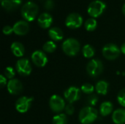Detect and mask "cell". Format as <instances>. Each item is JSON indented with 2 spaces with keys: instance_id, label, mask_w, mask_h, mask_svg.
<instances>
[{
  "instance_id": "6da1fadb",
  "label": "cell",
  "mask_w": 125,
  "mask_h": 124,
  "mask_svg": "<svg viewBox=\"0 0 125 124\" xmlns=\"http://www.w3.org/2000/svg\"><path fill=\"white\" fill-rule=\"evenodd\" d=\"M98 117V111L91 106L82 108L78 115V119L82 124H91L94 122Z\"/></svg>"
},
{
  "instance_id": "7a4b0ae2",
  "label": "cell",
  "mask_w": 125,
  "mask_h": 124,
  "mask_svg": "<svg viewBox=\"0 0 125 124\" xmlns=\"http://www.w3.org/2000/svg\"><path fill=\"white\" fill-rule=\"evenodd\" d=\"M38 11H39L38 6L34 2L29 1L26 2L23 5L21 12L22 17L26 21L31 22L36 18L38 14Z\"/></svg>"
},
{
  "instance_id": "3957f363",
  "label": "cell",
  "mask_w": 125,
  "mask_h": 124,
  "mask_svg": "<svg viewBox=\"0 0 125 124\" xmlns=\"http://www.w3.org/2000/svg\"><path fill=\"white\" fill-rule=\"evenodd\" d=\"M62 48L66 55L69 56H75L79 53L81 45L76 39L68 38L63 42Z\"/></svg>"
},
{
  "instance_id": "277c9868",
  "label": "cell",
  "mask_w": 125,
  "mask_h": 124,
  "mask_svg": "<svg viewBox=\"0 0 125 124\" xmlns=\"http://www.w3.org/2000/svg\"><path fill=\"white\" fill-rule=\"evenodd\" d=\"M106 4L101 0H95L92 1L88 6L87 12L92 18H97L100 16L105 11Z\"/></svg>"
},
{
  "instance_id": "5b68a950",
  "label": "cell",
  "mask_w": 125,
  "mask_h": 124,
  "mask_svg": "<svg viewBox=\"0 0 125 124\" xmlns=\"http://www.w3.org/2000/svg\"><path fill=\"white\" fill-rule=\"evenodd\" d=\"M86 71L90 77H97L103 71V64L99 59H92L87 64Z\"/></svg>"
},
{
  "instance_id": "8992f818",
  "label": "cell",
  "mask_w": 125,
  "mask_h": 124,
  "mask_svg": "<svg viewBox=\"0 0 125 124\" xmlns=\"http://www.w3.org/2000/svg\"><path fill=\"white\" fill-rule=\"evenodd\" d=\"M103 56L110 61L116 59L121 54V49L115 44H107L103 48Z\"/></svg>"
},
{
  "instance_id": "52a82bcc",
  "label": "cell",
  "mask_w": 125,
  "mask_h": 124,
  "mask_svg": "<svg viewBox=\"0 0 125 124\" xmlns=\"http://www.w3.org/2000/svg\"><path fill=\"white\" fill-rule=\"evenodd\" d=\"M49 106L53 112L59 114L65 109L66 104L62 97L58 95H53L50 98Z\"/></svg>"
},
{
  "instance_id": "ba28073f",
  "label": "cell",
  "mask_w": 125,
  "mask_h": 124,
  "mask_svg": "<svg viewBox=\"0 0 125 124\" xmlns=\"http://www.w3.org/2000/svg\"><path fill=\"white\" fill-rule=\"evenodd\" d=\"M15 69L18 73L23 77L29 75L32 70L31 63L27 58H21L18 60L15 64Z\"/></svg>"
},
{
  "instance_id": "9c48e42d",
  "label": "cell",
  "mask_w": 125,
  "mask_h": 124,
  "mask_svg": "<svg viewBox=\"0 0 125 124\" xmlns=\"http://www.w3.org/2000/svg\"><path fill=\"white\" fill-rule=\"evenodd\" d=\"M83 24V18L82 16L76 12H73L69 14L65 20V25L67 27L75 29L80 28Z\"/></svg>"
},
{
  "instance_id": "30bf717a",
  "label": "cell",
  "mask_w": 125,
  "mask_h": 124,
  "mask_svg": "<svg viewBox=\"0 0 125 124\" xmlns=\"http://www.w3.org/2000/svg\"><path fill=\"white\" fill-rule=\"evenodd\" d=\"M81 90L75 86H70L64 92L65 99L71 104L79 100L81 98Z\"/></svg>"
},
{
  "instance_id": "8fae6325",
  "label": "cell",
  "mask_w": 125,
  "mask_h": 124,
  "mask_svg": "<svg viewBox=\"0 0 125 124\" xmlns=\"http://www.w3.org/2000/svg\"><path fill=\"white\" fill-rule=\"evenodd\" d=\"M32 102V97L21 96L15 102V109L20 113H25L29 110Z\"/></svg>"
},
{
  "instance_id": "7c38bea8",
  "label": "cell",
  "mask_w": 125,
  "mask_h": 124,
  "mask_svg": "<svg viewBox=\"0 0 125 124\" xmlns=\"http://www.w3.org/2000/svg\"><path fill=\"white\" fill-rule=\"evenodd\" d=\"M31 60L33 63L38 67H44L48 63V57L42 50H35L31 54Z\"/></svg>"
},
{
  "instance_id": "4fadbf2b",
  "label": "cell",
  "mask_w": 125,
  "mask_h": 124,
  "mask_svg": "<svg viewBox=\"0 0 125 124\" xmlns=\"http://www.w3.org/2000/svg\"><path fill=\"white\" fill-rule=\"evenodd\" d=\"M8 92L12 95H18L23 91V84L18 79L10 80L7 85Z\"/></svg>"
},
{
  "instance_id": "5bb4252c",
  "label": "cell",
  "mask_w": 125,
  "mask_h": 124,
  "mask_svg": "<svg viewBox=\"0 0 125 124\" xmlns=\"http://www.w3.org/2000/svg\"><path fill=\"white\" fill-rule=\"evenodd\" d=\"M13 32L19 36L26 35L29 31V25L26 20H19L16 22L13 26Z\"/></svg>"
},
{
  "instance_id": "9a60e30c",
  "label": "cell",
  "mask_w": 125,
  "mask_h": 124,
  "mask_svg": "<svg viewBox=\"0 0 125 124\" xmlns=\"http://www.w3.org/2000/svg\"><path fill=\"white\" fill-rule=\"evenodd\" d=\"M37 23L41 28L48 29L53 23V18L48 12H42L39 15Z\"/></svg>"
},
{
  "instance_id": "2e32d148",
  "label": "cell",
  "mask_w": 125,
  "mask_h": 124,
  "mask_svg": "<svg viewBox=\"0 0 125 124\" xmlns=\"http://www.w3.org/2000/svg\"><path fill=\"white\" fill-rule=\"evenodd\" d=\"M2 7L9 12L15 10L21 6L22 0H0Z\"/></svg>"
},
{
  "instance_id": "e0dca14e",
  "label": "cell",
  "mask_w": 125,
  "mask_h": 124,
  "mask_svg": "<svg viewBox=\"0 0 125 124\" xmlns=\"http://www.w3.org/2000/svg\"><path fill=\"white\" fill-rule=\"evenodd\" d=\"M112 121L115 124H125V109L119 108L116 110L112 114Z\"/></svg>"
},
{
  "instance_id": "ac0fdd59",
  "label": "cell",
  "mask_w": 125,
  "mask_h": 124,
  "mask_svg": "<svg viewBox=\"0 0 125 124\" xmlns=\"http://www.w3.org/2000/svg\"><path fill=\"white\" fill-rule=\"evenodd\" d=\"M48 35L53 41L59 42L63 39L64 33L62 30L58 27H52L48 31Z\"/></svg>"
},
{
  "instance_id": "d6986e66",
  "label": "cell",
  "mask_w": 125,
  "mask_h": 124,
  "mask_svg": "<svg viewBox=\"0 0 125 124\" xmlns=\"http://www.w3.org/2000/svg\"><path fill=\"white\" fill-rule=\"evenodd\" d=\"M11 50L16 57H22L25 53L23 45L19 42H14L11 45Z\"/></svg>"
},
{
  "instance_id": "ffe728a7",
  "label": "cell",
  "mask_w": 125,
  "mask_h": 124,
  "mask_svg": "<svg viewBox=\"0 0 125 124\" xmlns=\"http://www.w3.org/2000/svg\"><path fill=\"white\" fill-rule=\"evenodd\" d=\"M113 104L111 102H104L100 105V113L102 116H108L113 112Z\"/></svg>"
},
{
  "instance_id": "44dd1931",
  "label": "cell",
  "mask_w": 125,
  "mask_h": 124,
  "mask_svg": "<svg viewBox=\"0 0 125 124\" xmlns=\"http://www.w3.org/2000/svg\"><path fill=\"white\" fill-rule=\"evenodd\" d=\"M109 84L105 80H100L97 83L95 86V90L98 94L106 95L108 91Z\"/></svg>"
},
{
  "instance_id": "7402d4cb",
  "label": "cell",
  "mask_w": 125,
  "mask_h": 124,
  "mask_svg": "<svg viewBox=\"0 0 125 124\" xmlns=\"http://www.w3.org/2000/svg\"><path fill=\"white\" fill-rule=\"evenodd\" d=\"M83 55L86 58H92L95 54V50L94 47L91 45H85L83 47L82 49Z\"/></svg>"
},
{
  "instance_id": "603a6c76",
  "label": "cell",
  "mask_w": 125,
  "mask_h": 124,
  "mask_svg": "<svg viewBox=\"0 0 125 124\" xmlns=\"http://www.w3.org/2000/svg\"><path fill=\"white\" fill-rule=\"evenodd\" d=\"M52 122L53 124H67L68 122V119L65 114L59 113L53 116Z\"/></svg>"
},
{
  "instance_id": "cb8c5ba5",
  "label": "cell",
  "mask_w": 125,
  "mask_h": 124,
  "mask_svg": "<svg viewBox=\"0 0 125 124\" xmlns=\"http://www.w3.org/2000/svg\"><path fill=\"white\" fill-rule=\"evenodd\" d=\"M84 26L86 31H93L96 29L97 26V22L94 18H89L86 20L84 23Z\"/></svg>"
},
{
  "instance_id": "d4e9b609",
  "label": "cell",
  "mask_w": 125,
  "mask_h": 124,
  "mask_svg": "<svg viewBox=\"0 0 125 124\" xmlns=\"http://www.w3.org/2000/svg\"><path fill=\"white\" fill-rule=\"evenodd\" d=\"M42 49H43L44 52H45V53H53L56 50V43L53 40L48 41V42H46L43 45Z\"/></svg>"
},
{
  "instance_id": "484cf974",
  "label": "cell",
  "mask_w": 125,
  "mask_h": 124,
  "mask_svg": "<svg viewBox=\"0 0 125 124\" xmlns=\"http://www.w3.org/2000/svg\"><path fill=\"white\" fill-rule=\"evenodd\" d=\"M95 89V87H94L93 85H92L91 83H84L81 86V90L83 93L86 94H92L94 91Z\"/></svg>"
},
{
  "instance_id": "4316f807",
  "label": "cell",
  "mask_w": 125,
  "mask_h": 124,
  "mask_svg": "<svg viewBox=\"0 0 125 124\" xmlns=\"http://www.w3.org/2000/svg\"><path fill=\"white\" fill-rule=\"evenodd\" d=\"M4 75L7 78L10 79V80H12V79H13V77H14L15 75V69H14L12 67H6V69H4Z\"/></svg>"
},
{
  "instance_id": "83f0119b",
  "label": "cell",
  "mask_w": 125,
  "mask_h": 124,
  "mask_svg": "<svg viewBox=\"0 0 125 124\" xmlns=\"http://www.w3.org/2000/svg\"><path fill=\"white\" fill-rule=\"evenodd\" d=\"M117 101L121 106L125 107V88L122 89L119 92L117 96Z\"/></svg>"
},
{
  "instance_id": "f1b7e54d",
  "label": "cell",
  "mask_w": 125,
  "mask_h": 124,
  "mask_svg": "<svg viewBox=\"0 0 125 124\" xmlns=\"http://www.w3.org/2000/svg\"><path fill=\"white\" fill-rule=\"evenodd\" d=\"M97 102H98V97L96 94H90L87 98V102L91 107L95 106Z\"/></svg>"
},
{
  "instance_id": "f546056e",
  "label": "cell",
  "mask_w": 125,
  "mask_h": 124,
  "mask_svg": "<svg viewBox=\"0 0 125 124\" xmlns=\"http://www.w3.org/2000/svg\"><path fill=\"white\" fill-rule=\"evenodd\" d=\"M64 110H65V113L67 115H73L74 113V112H75V107H74V105L73 104L69 103L67 105H66Z\"/></svg>"
},
{
  "instance_id": "4dcf8cb0",
  "label": "cell",
  "mask_w": 125,
  "mask_h": 124,
  "mask_svg": "<svg viewBox=\"0 0 125 124\" xmlns=\"http://www.w3.org/2000/svg\"><path fill=\"white\" fill-rule=\"evenodd\" d=\"M44 7L47 10H51L54 7V1L53 0H45L44 4Z\"/></svg>"
},
{
  "instance_id": "1f68e13d",
  "label": "cell",
  "mask_w": 125,
  "mask_h": 124,
  "mask_svg": "<svg viewBox=\"0 0 125 124\" xmlns=\"http://www.w3.org/2000/svg\"><path fill=\"white\" fill-rule=\"evenodd\" d=\"M2 31L5 35H10L13 32V28L10 26H4Z\"/></svg>"
},
{
  "instance_id": "d6a6232c",
  "label": "cell",
  "mask_w": 125,
  "mask_h": 124,
  "mask_svg": "<svg viewBox=\"0 0 125 124\" xmlns=\"http://www.w3.org/2000/svg\"><path fill=\"white\" fill-rule=\"evenodd\" d=\"M6 85H7V77L1 75H0V86L1 88H3Z\"/></svg>"
},
{
  "instance_id": "836d02e7",
  "label": "cell",
  "mask_w": 125,
  "mask_h": 124,
  "mask_svg": "<svg viewBox=\"0 0 125 124\" xmlns=\"http://www.w3.org/2000/svg\"><path fill=\"white\" fill-rule=\"evenodd\" d=\"M121 51H122V53H124L125 55V42L122 45V47H121Z\"/></svg>"
},
{
  "instance_id": "e575fe53",
  "label": "cell",
  "mask_w": 125,
  "mask_h": 124,
  "mask_svg": "<svg viewBox=\"0 0 125 124\" xmlns=\"http://www.w3.org/2000/svg\"><path fill=\"white\" fill-rule=\"evenodd\" d=\"M122 12H123L124 15L125 16V4L123 5V7H122Z\"/></svg>"
},
{
  "instance_id": "d590c367",
  "label": "cell",
  "mask_w": 125,
  "mask_h": 124,
  "mask_svg": "<svg viewBox=\"0 0 125 124\" xmlns=\"http://www.w3.org/2000/svg\"><path fill=\"white\" fill-rule=\"evenodd\" d=\"M41 1H42V0H41Z\"/></svg>"
}]
</instances>
